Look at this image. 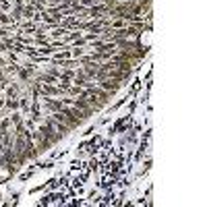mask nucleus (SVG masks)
Here are the masks:
<instances>
[{"instance_id":"1","label":"nucleus","mask_w":207,"mask_h":207,"mask_svg":"<svg viewBox=\"0 0 207 207\" xmlns=\"http://www.w3.org/2000/svg\"><path fill=\"white\" fill-rule=\"evenodd\" d=\"M99 89H104V91H116L118 89V81L114 79V77H106V79H102V83H99Z\"/></svg>"}]
</instances>
